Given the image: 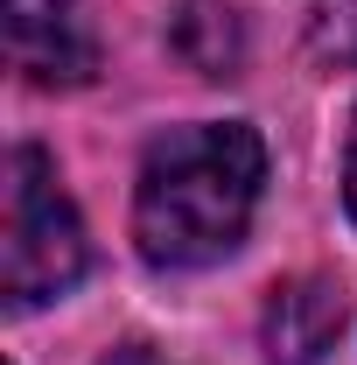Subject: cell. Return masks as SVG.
Returning <instances> with one entry per match:
<instances>
[{
	"label": "cell",
	"mask_w": 357,
	"mask_h": 365,
	"mask_svg": "<svg viewBox=\"0 0 357 365\" xmlns=\"http://www.w3.org/2000/svg\"><path fill=\"white\" fill-rule=\"evenodd\" d=\"M267 365H322L343 337V288L322 274H294L267 295Z\"/></svg>",
	"instance_id": "4"
},
{
	"label": "cell",
	"mask_w": 357,
	"mask_h": 365,
	"mask_svg": "<svg viewBox=\"0 0 357 365\" xmlns=\"http://www.w3.org/2000/svg\"><path fill=\"white\" fill-rule=\"evenodd\" d=\"M0 29H7V63L28 85H91L98 36L78 0H0Z\"/></svg>",
	"instance_id": "3"
},
{
	"label": "cell",
	"mask_w": 357,
	"mask_h": 365,
	"mask_svg": "<svg viewBox=\"0 0 357 365\" xmlns=\"http://www.w3.org/2000/svg\"><path fill=\"white\" fill-rule=\"evenodd\" d=\"M85 274V225L56 182V162L43 148L7 155V239H0V288L7 309L56 302Z\"/></svg>",
	"instance_id": "2"
},
{
	"label": "cell",
	"mask_w": 357,
	"mask_h": 365,
	"mask_svg": "<svg viewBox=\"0 0 357 365\" xmlns=\"http://www.w3.org/2000/svg\"><path fill=\"white\" fill-rule=\"evenodd\" d=\"M267 182V148L238 120H203V127H169L147 148L134 182V246L147 267H211L224 260Z\"/></svg>",
	"instance_id": "1"
},
{
	"label": "cell",
	"mask_w": 357,
	"mask_h": 365,
	"mask_svg": "<svg viewBox=\"0 0 357 365\" xmlns=\"http://www.w3.org/2000/svg\"><path fill=\"white\" fill-rule=\"evenodd\" d=\"M105 365H169V359H161L154 344H119V351H112Z\"/></svg>",
	"instance_id": "6"
},
{
	"label": "cell",
	"mask_w": 357,
	"mask_h": 365,
	"mask_svg": "<svg viewBox=\"0 0 357 365\" xmlns=\"http://www.w3.org/2000/svg\"><path fill=\"white\" fill-rule=\"evenodd\" d=\"M343 204L357 218V113H351V140H343Z\"/></svg>",
	"instance_id": "5"
}]
</instances>
